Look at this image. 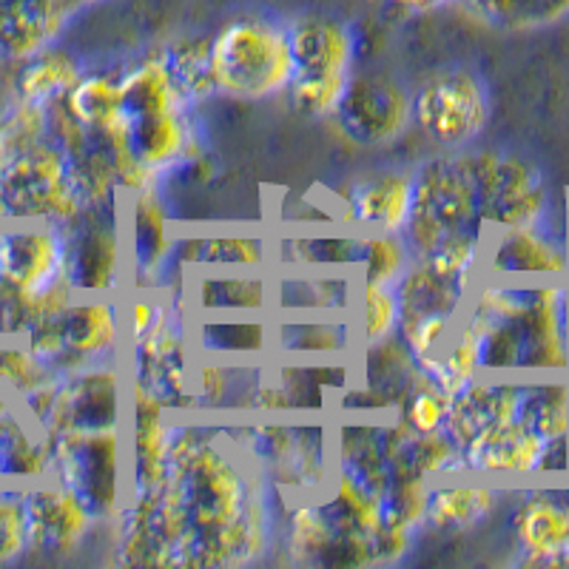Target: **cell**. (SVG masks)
Here are the masks:
<instances>
[{
    "instance_id": "obj_1",
    "label": "cell",
    "mask_w": 569,
    "mask_h": 569,
    "mask_svg": "<svg viewBox=\"0 0 569 569\" xmlns=\"http://www.w3.org/2000/svg\"><path fill=\"white\" fill-rule=\"evenodd\" d=\"M268 485L220 421L174 416L169 481L157 492L171 567H242L266 556L273 536Z\"/></svg>"
},
{
    "instance_id": "obj_2",
    "label": "cell",
    "mask_w": 569,
    "mask_h": 569,
    "mask_svg": "<svg viewBox=\"0 0 569 569\" xmlns=\"http://www.w3.org/2000/svg\"><path fill=\"white\" fill-rule=\"evenodd\" d=\"M217 94L233 100L282 98L293 80L284 20L266 12L233 14L211 34Z\"/></svg>"
},
{
    "instance_id": "obj_3",
    "label": "cell",
    "mask_w": 569,
    "mask_h": 569,
    "mask_svg": "<svg viewBox=\"0 0 569 569\" xmlns=\"http://www.w3.org/2000/svg\"><path fill=\"white\" fill-rule=\"evenodd\" d=\"M46 439H49V479L74 492L98 521L111 525L129 501L126 427L63 430Z\"/></svg>"
},
{
    "instance_id": "obj_4",
    "label": "cell",
    "mask_w": 569,
    "mask_h": 569,
    "mask_svg": "<svg viewBox=\"0 0 569 569\" xmlns=\"http://www.w3.org/2000/svg\"><path fill=\"white\" fill-rule=\"evenodd\" d=\"M456 233H485L465 151H447L413 171V211L401 231L413 259H425Z\"/></svg>"
},
{
    "instance_id": "obj_5",
    "label": "cell",
    "mask_w": 569,
    "mask_h": 569,
    "mask_svg": "<svg viewBox=\"0 0 569 569\" xmlns=\"http://www.w3.org/2000/svg\"><path fill=\"white\" fill-rule=\"evenodd\" d=\"M83 208L71 186L69 157L49 137L18 151L0 166V226L7 222H60Z\"/></svg>"
},
{
    "instance_id": "obj_6",
    "label": "cell",
    "mask_w": 569,
    "mask_h": 569,
    "mask_svg": "<svg viewBox=\"0 0 569 569\" xmlns=\"http://www.w3.org/2000/svg\"><path fill=\"white\" fill-rule=\"evenodd\" d=\"M413 123L441 149H467L490 123L485 80L461 66L427 74L413 89Z\"/></svg>"
},
{
    "instance_id": "obj_7",
    "label": "cell",
    "mask_w": 569,
    "mask_h": 569,
    "mask_svg": "<svg viewBox=\"0 0 569 569\" xmlns=\"http://www.w3.org/2000/svg\"><path fill=\"white\" fill-rule=\"evenodd\" d=\"M120 222V202H111L83 206L71 220L58 226L66 248V279L78 297H111L120 291L129 266Z\"/></svg>"
},
{
    "instance_id": "obj_8",
    "label": "cell",
    "mask_w": 569,
    "mask_h": 569,
    "mask_svg": "<svg viewBox=\"0 0 569 569\" xmlns=\"http://www.w3.org/2000/svg\"><path fill=\"white\" fill-rule=\"evenodd\" d=\"M465 151L485 231L538 226L547 213V191L530 162L501 151Z\"/></svg>"
},
{
    "instance_id": "obj_9",
    "label": "cell",
    "mask_w": 569,
    "mask_h": 569,
    "mask_svg": "<svg viewBox=\"0 0 569 569\" xmlns=\"http://www.w3.org/2000/svg\"><path fill=\"white\" fill-rule=\"evenodd\" d=\"M123 359L86 365L74 373L58 376L52 405L40 433L54 436L63 430H109L126 427L129 410V370Z\"/></svg>"
},
{
    "instance_id": "obj_10",
    "label": "cell",
    "mask_w": 569,
    "mask_h": 569,
    "mask_svg": "<svg viewBox=\"0 0 569 569\" xmlns=\"http://www.w3.org/2000/svg\"><path fill=\"white\" fill-rule=\"evenodd\" d=\"M333 120L359 146H393L413 126V91L390 71H353Z\"/></svg>"
},
{
    "instance_id": "obj_11",
    "label": "cell",
    "mask_w": 569,
    "mask_h": 569,
    "mask_svg": "<svg viewBox=\"0 0 569 569\" xmlns=\"http://www.w3.org/2000/svg\"><path fill=\"white\" fill-rule=\"evenodd\" d=\"M174 208L162 186L129 194V271L134 291H162L174 282Z\"/></svg>"
},
{
    "instance_id": "obj_12",
    "label": "cell",
    "mask_w": 569,
    "mask_h": 569,
    "mask_svg": "<svg viewBox=\"0 0 569 569\" xmlns=\"http://www.w3.org/2000/svg\"><path fill=\"white\" fill-rule=\"evenodd\" d=\"M63 337L60 373H74L86 365L114 362L126 353L123 302L114 297H74L58 319Z\"/></svg>"
},
{
    "instance_id": "obj_13",
    "label": "cell",
    "mask_w": 569,
    "mask_h": 569,
    "mask_svg": "<svg viewBox=\"0 0 569 569\" xmlns=\"http://www.w3.org/2000/svg\"><path fill=\"white\" fill-rule=\"evenodd\" d=\"M29 552L46 558H69L86 543L98 518L91 516L74 492L52 479L27 485Z\"/></svg>"
},
{
    "instance_id": "obj_14",
    "label": "cell",
    "mask_w": 569,
    "mask_h": 569,
    "mask_svg": "<svg viewBox=\"0 0 569 569\" xmlns=\"http://www.w3.org/2000/svg\"><path fill=\"white\" fill-rule=\"evenodd\" d=\"M66 279L63 233L52 222H7L0 228V282L40 293Z\"/></svg>"
},
{
    "instance_id": "obj_15",
    "label": "cell",
    "mask_w": 569,
    "mask_h": 569,
    "mask_svg": "<svg viewBox=\"0 0 569 569\" xmlns=\"http://www.w3.org/2000/svg\"><path fill=\"white\" fill-rule=\"evenodd\" d=\"M337 197L342 226L359 233H401L413 211V171H370L350 180Z\"/></svg>"
},
{
    "instance_id": "obj_16",
    "label": "cell",
    "mask_w": 569,
    "mask_h": 569,
    "mask_svg": "<svg viewBox=\"0 0 569 569\" xmlns=\"http://www.w3.org/2000/svg\"><path fill=\"white\" fill-rule=\"evenodd\" d=\"M359 282L350 271L277 268L271 273V317H350Z\"/></svg>"
},
{
    "instance_id": "obj_17",
    "label": "cell",
    "mask_w": 569,
    "mask_h": 569,
    "mask_svg": "<svg viewBox=\"0 0 569 569\" xmlns=\"http://www.w3.org/2000/svg\"><path fill=\"white\" fill-rule=\"evenodd\" d=\"M288 27L293 78L297 74H353L359 38L348 20L325 12H299Z\"/></svg>"
},
{
    "instance_id": "obj_18",
    "label": "cell",
    "mask_w": 569,
    "mask_h": 569,
    "mask_svg": "<svg viewBox=\"0 0 569 569\" xmlns=\"http://www.w3.org/2000/svg\"><path fill=\"white\" fill-rule=\"evenodd\" d=\"M569 268L567 253L538 226L492 228L485 231L479 277L527 279L558 277Z\"/></svg>"
},
{
    "instance_id": "obj_19",
    "label": "cell",
    "mask_w": 569,
    "mask_h": 569,
    "mask_svg": "<svg viewBox=\"0 0 569 569\" xmlns=\"http://www.w3.org/2000/svg\"><path fill=\"white\" fill-rule=\"evenodd\" d=\"M356 342L359 333L350 317H271L273 359L350 362L356 356Z\"/></svg>"
},
{
    "instance_id": "obj_20",
    "label": "cell",
    "mask_w": 569,
    "mask_h": 569,
    "mask_svg": "<svg viewBox=\"0 0 569 569\" xmlns=\"http://www.w3.org/2000/svg\"><path fill=\"white\" fill-rule=\"evenodd\" d=\"M186 302L191 317H271V277L262 271H208L186 277Z\"/></svg>"
},
{
    "instance_id": "obj_21",
    "label": "cell",
    "mask_w": 569,
    "mask_h": 569,
    "mask_svg": "<svg viewBox=\"0 0 569 569\" xmlns=\"http://www.w3.org/2000/svg\"><path fill=\"white\" fill-rule=\"evenodd\" d=\"M518 410V379L507 376H485L472 379L465 390L450 399L445 433L465 450L476 436L505 421L516 419Z\"/></svg>"
},
{
    "instance_id": "obj_22",
    "label": "cell",
    "mask_w": 569,
    "mask_h": 569,
    "mask_svg": "<svg viewBox=\"0 0 569 569\" xmlns=\"http://www.w3.org/2000/svg\"><path fill=\"white\" fill-rule=\"evenodd\" d=\"M129 149L140 166L162 180L188 154L200 149L194 109H174L129 120Z\"/></svg>"
},
{
    "instance_id": "obj_23",
    "label": "cell",
    "mask_w": 569,
    "mask_h": 569,
    "mask_svg": "<svg viewBox=\"0 0 569 569\" xmlns=\"http://www.w3.org/2000/svg\"><path fill=\"white\" fill-rule=\"evenodd\" d=\"M191 345L197 356L222 362L271 359V317H191Z\"/></svg>"
},
{
    "instance_id": "obj_24",
    "label": "cell",
    "mask_w": 569,
    "mask_h": 569,
    "mask_svg": "<svg viewBox=\"0 0 569 569\" xmlns=\"http://www.w3.org/2000/svg\"><path fill=\"white\" fill-rule=\"evenodd\" d=\"M461 456L465 470L472 476H530L541 467L543 439L512 419L476 436Z\"/></svg>"
},
{
    "instance_id": "obj_25",
    "label": "cell",
    "mask_w": 569,
    "mask_h": 569,
    "mask_svg": "<svg viewBox=\"0 0 569 569\" xmlns=\"http://www.w3.org/2000/svg\"><path fill=\"white\" fill-rule=\"evenodd\" d=\"M268 365L262 362H222L197 356L191 365V393L197 413H248L253 388L262 382Z\"/></svg>"
},
{
    "instance_id": "obj_26",
    "label": "cell",
    "mask_w": 569,
    "mask_h": 569,
    "mask_svg": "<svg viewBox=\"0 0 569 569\" xmlns=\"http://www.w3.org/2000/svg\"><path fill=\"white\" fill-rule=\"evenodd\" d=\"M117 86H120V103H123V114L129 120L137 117L162 114V111L174 109H191L186 98L177 89L174 78H171L166 54L154 52L131 63L129 69L117 71Z\"/></svg>"
},
{
    "instance_id": "obj_27",
    "label": "cell",
    "mask_w": 569,
    "mask_h": 569,
    "mask_svg": "<svg viewBox=\"0 0 569 569\" xmlns=\"http://www.w3.org/2000/svg\"><path fill=\"white\" fill-rule=\"evenodd\" d=\"M49 479V439L18 408L0 413V485Z\"/></svg>"
},
{
    "instance_id": "obj_28",
    "label": "cell",
    "mask_w": 569,
    "mask_h": 569,
    "mask_svg": "<svg viewBox=\"0 0 569 569\" xmlns=\"http://www.w3.org/2000/svg\"><path fill=\"white\" fill-rule=\"evenodd\" d=\"M393 288L396 297H399L401 322H405V319L427 317V313L461 317L472 284L445 277V273H439L421 259H413Z\"/></svg>"
},
{
    "instance_id": "obj_29",
    "label": "cell",
    "mask_w": 569,
    "mask_h": 569,
    "mask_svg": "<svg viewBox=\"0 0 569 569\" xmlns=\"http://www.w3.org/2000/svg\"><path fill=\"white\" fill-rule=\"evenodd\" d=\"M86 74V66L78 54L66 46L52 43L43 52L23 60L14 74V91L18 100L34 106H52L63 100L78 80Z\"/></svg>"
},
{
    "instance_id": "obj_30",
    "label": "cell",
    "mask_w": 569,
    "mask_h": 569,
    "mask_svg": "<svg viewBox=\"0 0 569 569\" xmlns=\"http://www.w3.org/2000/svg\"><path fill=\"white\" fill-rule=\"evenodd\" d=\"M498 505V490L485 485L430 481L425 527L436 532H467L479 527Z\"/></svg>"
},
{
    "instance_id": "obj_31",
    "label": "cell",
    "mask_w": 569,
    "mask_h": 569,
    "mask_svg": "<svg viewBox=\"0 0 569 569\" xmlns=\"http://www.w3.org/2000/svg\"><path fill=\"white\" fill-rule=\"evenodd\" d=\"M512 530L521 550L530 552L532 561L556 563L569 541V510L550 498L532 496L521 501L512 516Z\"/></svg>"
},
{
    "instance_id": "obj_32",
    "label": "cell",
    "mask_w": 569,
    "mask_h": 569,
    "mask_svg": "<svg viewBox=\"0 0 569 569\" xmlns=\"http://www.w3.org/2000/svg\"><path fill=\"white\" fill-rule=\"evenodd\" d=\"M333 538H337V530L319 507L317 496L305 498L302 505H293L284 516L282 543L288 561L305 563V567H322L328 550L333 547Z\"/></svg>"
},
{
    "instance_id": "obj_33",
    "label": "cell",
    "mask_w": 569,
    "mask_h": 569,
    "mask_svg": "<svg viewBox=\"0 0 569 569\" xmlns=\"http://www.w3.org/2000/svg\"><path fill=\"white\" fill-rule=\"evenodd\" d=\"M162 54H166L177 89L191 109L217 98L211 71V38H180L162 46Z\"/></svg>"
},
{
    "instance_id": "obj_34",
    "label": "cell",
    "mask_w": 569,
    "mask_h": 569,
    "mask_svg": "<svg viewBox=\"0 0 569 569\" xmlns=\"http://www.w3.org/2000/svg\"><path fill=\"white\" fill-rule=\"evenodd\" d=\"M413 262L408 242L401 233L365 231L359 233V248H356V268H359V282L396 284L401 273Z\"/></svg>"
},
{
    "instance_id": "obj_35",
    "label": "cell",
    "mask_w": 569,
    "mask_h": 569,
    "mask_svg": "<svg viewBox=\"0 0 569 569\" xmlns=\"http://www.w3.org/2000/svg\"><path fill=\"white\" fill-rule=\"evenodd\" d=\"M273 248L262 237H202L200 266L208 271H268Z\"/></svg>"
},
{
    "instance_id": "obj_36",
    "label": "cell",
    "mask_w": 569,
    "mask_h": 569,
    "mask_svg": "<svg viewBox=\"0 0 569 569\" xmlns=\"http://www.w3.org/2000/svg\"><path fill=\"white\" fill-rule=\"evenodd\" d=\"M427 492H430V479H425L419 472L396 476L379 498L385 527L419 536L425 530L427 518Z\"/></svg>"
},
{
    "instance_id": "obj_37",
    "label": "cell",
    "mask_w": 569,
    "mask_h": 569,
    "mask_svg": "<svg viewBox=\"0 0 569 569\" xmlns=\"http://www.w3.org/2000/svg\"><path fill=\"white\" fill-rule=\"evenodd\" d=\"M401 308L393 284L359 282V345H376L399 333Z\"/></svg>"
},
{
    "instance_id": "obj_38",
    "label": "cell",
    "mask_w": 569,
    "mask_h": 569,
    "mask_svg": "<svg viewBox=\"0 0 569 569\" xmlns=\"http://www.w3.org/2000/svg\"><path fill=\"white\" fill-rule=\"evenodd\" d=\"M348 83L350 74H297L284 94L297 114L308 120H330L342 106Z\"/></svg>"
},
{
    "instance_id": "obj_39",
    "label": "cell",
    "mask_w": 569,
    "mask_h": 569,
    "mask_svg": "<svg viewBox=\"0 0 569 569\" xmlns=\"http://www.w3.org/2000/svg\"><path fill=\"white\" fill-rule=\"evenodd\" d=\"M447 410H450V396L441 393L425 373H419V379L396 405L393 416L413 433H439L445 430Z\"/></svg>"
},
{
    "instance_id": "obj_40",
    "label": "cell",
    "mask_w": 569,
    "mask_h": 569,
    "mask_svg": "<svg viewBox=\"0 0 569 569\" xmlns=\"http://www.w3.org/2000/svg\"><path fill=\"white\" fill-rule=\"evenodd\" d=\"M29 556L27 485H0V567Z\"/></svg>"
},
{
    "instance_id": "obj_41",
    "label": "cell",
    "mask_w": 569,
    "mask_h": 569,
    "mask_svg": "<svg viewBox=\"0 0 569 569\" xmlns=\"http://www.w3.org/2000/svg\"><path fill=\"white\" fill-rule=\"evenodd\" d=\"M52 376V370L46 368L40 359H34L23 345H0V390L14 405Z\"/></svg>"
},
{
    "instance_id": "obj_42",
    "label": "cell",
    "mask_w": 569,
    "mask_h": 569,
    "mask_svg": "<svg viewBox=\"0 0 569 569\" xmlns=\"http://www.w3.org/2000/svg\"><path fill=\"white\" fill-rule=\"evenodd\" d=\"M456 322H459V317H450V313H427V317L399 322V333L396 337L410 350L416 362H421V359L439 353L445 348V342L456 330Z\"/></svg>"
},
{
    "instance_id": "obj_43",
    "label": "cell",
    "mask_w": 569,
    "mask_h": 569,
    "mask_svg": "<svg viewBox=\"0 0 569 569\" xmlns=\"http://www.w3.org/2000/svg\"><path fill=\"white\" fill-rule=\"evenodd\" d=\"M390 3L405 9V12H436V9L453 7V3H461V0H390Z\"/></svg>"
},
{
    "instance_id": "obj_44",
    "label": "cell",
    "mask_w": 569,
    "mask_h": 569,
    "mask_svg": "<svg viewBox=\"0 0 569 569\" xmlns=\"http://www.w3.org/2000/svg\"><path fill=\"white\" fill-rule=\"evenodd\" d=\"M80 7H86V3H94V0H78Z\"/></svg>"
}]
</instances>
